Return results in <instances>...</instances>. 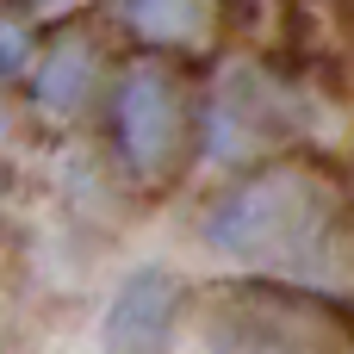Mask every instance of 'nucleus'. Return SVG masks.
<instances>
[{
  "label": "nucleus",
  "instance_id": "1",
  "mask_svg": "<svg viewBox=\"0 0 354 354\" xmlns=\"http://www.w3.org/2000/svg\"><path fill=\"white\" fill-rule=\"evenodd\" d=\"M205 243L236 268L292 286H342L354 268L348 212L336 187L305 168H274L230 187L205 212Z\"/></svg>",
  "mask_w": 354,
  "mask_h": 354
},
{
  "label": "nucleus",
  "instance_id": "2",
  "mask_svg": "<svg viewBox=\"0 0 354 354\" xmlns=\"http://www.w3.org/2000/svg\"><path fill=\"white\" fill-rule=\"evenodd\" d=\"M112 124H118V156H124L143 180H156V174L168 168L174 143H180V100H174V81H168L162 68H149V62L131 68V75L118 81Z\"/></svg>",
  "mask_w": 354,
  "mask_h": 354
},
{
  "label": "nucleus",
  "instance_id": "3",
  "mask_svg": "<svg viewBox=\"0 0 354 354\" xmlns=\"http://www.w3.org/2000/svg\"><path fill=\"white\" fill-rule=\"evenodd\" d=\"M174 305H180V292H174V280H168L162 268L131 274V280L112 292L106 324H100L106 354H162L168 336H174Z\"/></svg>",
  "mask_w": 354,
  "mask_h": 354
},
{
  "label": "nucleus",
  "instance_id": "4",
  "mask_svg": "<svg viewBox=\"0 0 354 354\" xmlns=\"http://www.w3.org/2000/svg\"><path fill=\"white\" fill-rule=\"evenodd\" d=\"M87 87H93V50L75 44V37H62V44L37 62V106L75 112V106L87 100Z\"/></svg>",
  "mask_w": 354,
  "mask_h": 354
},
{
  "label": "nucleus",
  "instance_id": "5",
  "mask_svg": "<svg viewBox=\"0 0 354 354\" xmlns=\"http://www.w3.org/2000/svg\"><path fill=\"white\" fill-rule=\"evenodd\" d=\"M124 12L156 44H180V37H193L205 25V0H124Z\"/></svg>",
  "mask_w": 354,
  "mask_h": 354
},
{
  "label": "nucleus",
  "instance_id": "6",
  "mask_svg": "<svg viewBox=\"0 0 354 354\" xmlns=\"http://www.w3.org/2000/svg\"><path fill=\"white\" fill-rule=\"evenodd\" d=\"M25 62H31V37H25V25L0 19V81L25 75Z\"/></svg>",
  "mask_w": 354,
  "mask_h": 354
},
{
  "label": "nucleus",
  "instance_id": "7",
  "mask_svg": "<svg viewBox=\"0 0 354 354\" xmlns=\"http://www.w3.org/2000/svg\"><path fill=\"white\" fill-rule=\"evenodd\" d=\"M37 6H68V0H37Z\"/></svg>",
  "mask_w": 354,
  "mask_h": 354
}]
</instances>
